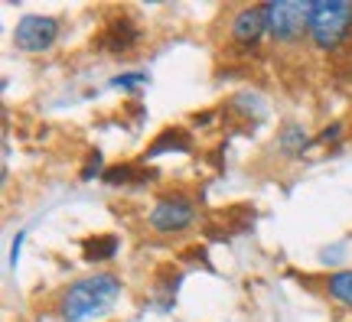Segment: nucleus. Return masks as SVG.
<instances>
[{
	"instance_id": "obj_1",
	"label": "nucleus",
	"mask_w": 352,
	"mask_h": 322,
	"mask_svg": "<svg viewBox=\"0 0 352 322\" xmlns=\"http://www.w3.org/2000/svg\"><path fill=\"white\" fill-rule=\"evenodd\" d=\"M124 297V280L114 271H91L65 284L56 297V316L63 322H91L114 310Z\"/></svg>"
},
{
	"instance_id": "obj_2",
	"label": "nucleus",
	"mask_w": 352,
	"mask_h": 322,
	"mask_svg": "<svg viewBox=\"0 0 352 322\" xmlns=\"http://www.w3.org/2000/svg\"><path fill=\"white\" fill-rule=\"evenodd\" d=\"M352 46V0H314L310 10V49L336 56Z\"/></svg>"
},
{
	"instance_id": "obj_3",
	"label": "nucleus",
	"mask_w": 352,
	"mask_h": 322,
	"mask_svg": "<svg viewBox=\"0 0 352 322\" xmlns=\"http://www.w3.org/2000/svg\"><path fill=\"white\" fill-rule=\"evenodd\" d=\"M310 0H271L267 3V43L274 49L297 52L310 43Z\"/></svg>"
},
{
	"instance_id": "obj_4",
	"label": "nucleus",
	"mask_w": 352,
	"mask_h": 322,
	"mask_svg": "<svg viewBox=\"0 0 352 322\" xmlns=\"http://www.w3.org/2000/svg\"><path fill=\"white\" fill-rule=\"evenodd\" d=\"M147 228L160 238H176L186 235L189 228H196L199 222V202L186 189H166L153 198L151 211H147Z\"/></svg>"
},
{
	"instance_id": "obj_5",
	"label": "nucleus",
	"mask_w": 352,
	"mask_h": 322,
	"mask_svg": "<svg viewBox=\"0 0 352 322\" xmlns=\"http://www.w3.org/2000/svg\"><path fill=\"white\" fill-rule=\"evenodd\" d=\"M228 59H245L254 56L267 43V3H245L235 7L226 20Z\"/></svg>"
},
{
	"instance_id": "obj_6",
	"label": "nucleus",
	"mask_w": 352,
	"mask_h": 322,
	"mask_svg": "<svg viewBox=\"0 0 352 322\" xmlns=\"http://www.w3.org/2000/svg\"><path fill=\"white\" fill-rule=\"evenodd\" d=\"M63 36V20L52 13H23L13 23L10 43L23 56H46L56 49V43Z\"/></svg>"
},
{
	"instance_id": "obj_7",
	"label": "nucleus",
	"mask_w": 352,
	"mask_h": 322,
	"mask_svg": "<svg viewBox=\"0 0 352 322\" xmlns=\"http://www.w3.org/2000/svg\"><path fill=\"white\" fill-rule=\"evenodd\" d=\"M140 39H144V30L134 16H114L111 23H104L98 36V49L101 56H114V59H124L131 52L140 46Z\"/></svg>"
},
{
	"instance_id": "obj_8",
	"label": "nucleus",
	"mask_w": 352,
	"mask_h": 322,
	"mask_svg": "<svg viewBox=\"0 0 352 322\" xmlns=\"http://www.w3.org/2000/svg\"><path fill=\"white\" fill-rule=\"evenodd\" d=\"M219 117L222 121H235V124H252L258 127L267 117V98H264L258 88H241V91H235L232 98L219 108Z\"/></svg>"
},
{
	"instance_id": "obj_9",
	"label": "nucleus",
	"mask_w": 352,
	"mask_h": 322,
	"mask_svg": "<svg viewBox=\"0 0 352 322\" xmlns=\"http://www.w3.org/2000/svg\"><path fill=\"white\" fill-rule=\"evenodd\" d=\"M157 179H160V173H157L153 166H147V163H140V160L114 163V166H108L104 176H101V183H104V186L121 189V192H138V189H147V186H153Z\"/></svg>"
},
{
	"instance_id": "obj_10",
	"label": "nucleus",
	"mask_w": 352,
	"mask_h": 322,
	"mask_svg": "<svg viewBox=\"0 0 352 322\" xmlns=\"http://www.w3.org/2000/svg\"><path fill=\"white\" fill-rule=\"evenodd\" d=\"M196 150V137L192 130L183 124H166L160 134L153 137L147 150L140 153V163H147L151 166L153 160H160V157H173V153H192Z\"/></svg>"
},
{
	"instance_id": "obj_11",
	"label": "nucleus",
	"mask_w": 352,
	"mask_h": 322,
	"mask_svg": "<svg viewBox=\"0 0 352 322\" xmlns=\"http://www.w3.org/2000/svg\"><path fill=\"white\" fill-rule=\"evenodd\" d=\"M274 147L284 160H303V157L316 147V137L310 134V127L300 124V121H284L274 134Z\"/></svg>"
},
{
	"instance_id": "obj_12",
	"label": "nucleus",
	"mask_w": 352,
	"mask_h": 322,
	"mask_svg": "<svg viewBox=\"0 0 352 322\" xmlns=\"http://www.w3.org/2000/svg\"><path fill=\"white\" fill-rule=\"evenodd\" d=\"M179 286H183V271H176L173 264H164L160 271L153 273L151 280V299L153 306L164 312H173L176 306V297H179Z\"/></svg>"
},
{
	"instance_id": "obj_13",
	"label": "nucleus",
	"mask_w": 352,
	"mask_h": 322,
	"mask_svg": "<svg viewBox=\"0 0 352 322\" xmlns=\"http://www.w3.org/2000/svg\"><path fill=\"white\" fill-rule=\"evenodd\" d=\"M78 251H82V260L91 264V267H101L121 254V235H111V231H101V235H85L78 241Z\"/></svg>"
},
{
	"instance_id": "obj_14",
	"label": "nucleus",
	"mask_w": 352,
	"mask_h": 322,
	"mask_svg": "<svg viewBox=\"0 0 352 322\" xmlns=\"http://www.w3.org/2000/svg\"><path fill=\"white\" fill-rule=\"evenodd\" d=\"M323 293H327L333 303H340L342 310H352V267L327 273V277H323Z\"/></svg>"
},
{
	"instance_id": "obj_15",
	"label": "nucleus",
	"mask_w": 352,
	"mask_h": 322,
	"mask_svg": "<svg viewBox=\"0 0 352 322\" xmlns=\"http://www.w3.org/2000/svg\"><path fill=\"white\" fill-rule=\"evenodd\" d=\"M147 82H151V75H147V72L131 69V72H118V75H114L111 82H108V88H111V91H121V95H138Z\"/></svg>"
},
{
	"instance_id": "obj_16",
	"label": "nucleus",
	"mask_w": 352,
	"mask_h": 322,
	"mask_svg": "<svg viewBox=\"0 0 352 322\" xmlns=\"http://www.w3.org/2000/svg\"><path fill=\"white\" fill-rule=\"evenodd\" d=\"M104 157H101V150H88L85 153V163H82V170H78V179L82 183H91V179H101L104 176Z\"/></svg>"
},
{
	"instance_id": "obj_17",
	"label": "nucleus",
	"mask_w": 352,
	"mask_h": 322,
	"mask_svg": "<svg viewBox=\"0 0 352 322\" xmlns=\"http://www.w3.org/2000/svg\"><path fill=\"white\" fill-rule=\"evenodd\" d=\"M342 140H346V124L342 121H329V124H323V130L316 134V143L320 147H340Z\"/></svg>"
},
{
	"instance_id": "obj_18",
	"label": "nucleus",
	"mask_w": 352,
	"mask_h": 322,
	"mask_svg": "<svg viewBox=\"0 0 352 322\" xmlns=\"http://www.w3.org/2000/svg\"><path fill=\"white\" fill-rule=\"evenodd\" d=\"M23 244H26V231H16V238H13V244H10V260H7V267H10V271H16L20 254H23Z\"/></svg>"
}]
</instances>
